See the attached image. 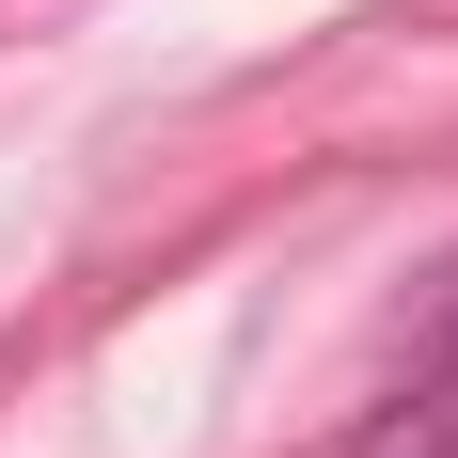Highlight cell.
Masks as SVG:
<instances>
[{
	"instance_id": "1",
	"label": "cell",
	"mask_w": 458,
	"mask_h": 458,
	"mask_svg": "<svg viewBox=\"0 0 458 458\" xmlns=\"http://www.w3.org/2000/svg\"><path fill=\"white\" fill-rule=\"evenodd\" d=\"M348 458H458V301H443V332L411 364L379 379V411L348 427Z\"/></svg>"
}]
</instances>
